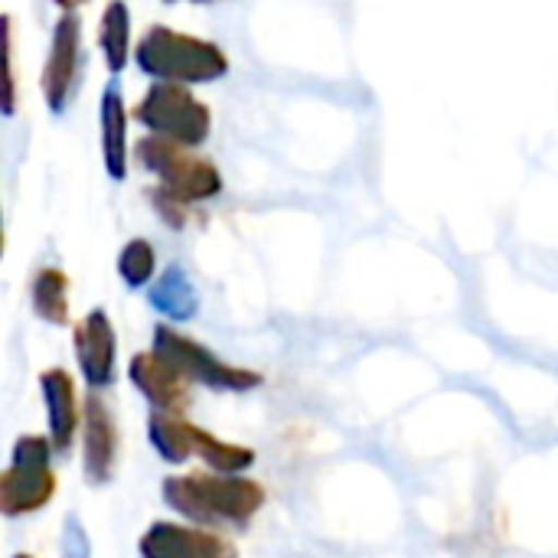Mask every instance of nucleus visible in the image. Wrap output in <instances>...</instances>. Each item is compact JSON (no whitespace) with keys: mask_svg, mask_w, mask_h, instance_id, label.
I'll use <instances>...</instances> for the list:
<instances>
[{"mask_svg":"<svg viewBox=\"0 0 558 558\" xmlns=\"http://www.w3.org/2000/svg\"><path fill=\"white\" fill-rule=\"evenodd\" d=\"M52 441L39 435H23L13 445V464L0 477V510L3 517H26L43 510L56 494V474L49 471Z\"/></svg>","mask_w":558,"mask_h":558,"instance_id":"423d86ee","label":"nucleus"},{"mask_svg":"<svg viewBox=\"0 0 558 558\" xmlns=\"http://www.w3.org/2000/svg\"><path fill=\"white\" fill-rule=\"evenodd\" d=\"M154 268H157V258H154V248H150L144 239L128 242V245L121 248V255H118V275L124 278L128 288H144V284H150Z\"/></svg>","mask_w":558,"mask_h":558,"instance_id":"a211bd4d","label":"nucleus"},{"mask_svg":"<svg viewBox=\"0 0 558 558\" xmlns=\"http://www.w3.org/2000/svg\"><path fill=\"white\" fill-rule=\"evenodd\" d=\"M85 477L88 484L111 481L114 458H118V425L108 412V405L92 392L85 399Z\"/></svg>","mask_w":558,"mask_h":558,"instance_id":"f8f14e48","label":"nucleus"},{"mask_svg":"<svg viewBox=\"0 0 558 558\" xmlns=\"http://www.w3.org/2000/svg\"><path fill=\"white\" fill-rule=\"evenodd\" d=\"M33 311L39 320L65 327L69 324V278L59 268H39L33 278Z\"/></svg>","mask_w":558,"mask_h":558,"instance_id":"f3484780","label":"nucleus"},{"mask_svg":"<svg viewBox=\"0 0 558 558\" xmlns=\"http://www.w3.org/2000/svg\"><path fill=\"white\" fill-rule=\"evenodd\" d=\"M147 435H150L154 451L170 464H183L190 458H199L203 464H209L213 474H229V477H239V471H248L255 464L252 448L219 441L216 435L196 428L183 415L154 412L147 422Z\"/></svg>","mask_w":558,"mask_h":558,"instance_id":"7ed1b4c3","label":"nucleus"},{"mask_svg":"<svg viewBox=\"0 0 558 558\" xmlns=\"http://www.w3.org/2000/svg\"><path fill=\"white\" fill-rule=\"evenodd\" d=\"M114 353H118V343H114L111 317L101 307H95L75 327V356L92 389H108L114 383Z\"/></svg>","mask_w":558,"mask_h":558,"instance_id":"9d476101","label":"nucleus"},{"mask_svg":"<svg viewBox=\"0 0 558 558\" xmlns=\"http://www.w3.org/2000/svg\"><path fill=\"white\" fill-rule=\"evenodd\" d=\"M134 118L144 128H150L154 137H163L183 147L203 144L213 128L209 108L186 85H170V82H157L134 108Z\"/></svg>","mask_w":558,"mask_h":558,"instance_id":"39448f33","label":"nucleus"},{"mask_svg":"<svg viewBox=\"0 0 558 558\" xmlns=\"http://www.w3.org/2000/svg\"><path fill=\"white\" fill-rule=\"evenodd\" d=\"M98 46L105 52V65L111 69V75H118L131 59V13L121 0L105 7L98 23Z\"/></svg>","mask_w":558,"mask_h":558,"instance_id":"dca6fc26","label":"nucleus"},{"mask_svg":"<svg viewBox=\"0 0 558 558\" xmlns=\"http://www.w3.org/2000/svg\"><path fill=\"white\" fill-rule=\"evenodd\" d=\"M144 558H239L235 546L213 530L180 526V523H154L141 536Z\"/></svg>","mask_w":558,"mask_h":558,"instance_id":"1a4fd4ad","label":"nucleus"},{"mask_svg":"<svg viewBox=\"0 0 558 558\" xmlns=\"http://www.w3.org/2000/svg\"><path fill=\"white\" fill-rule=\"evenodd\" d=\"M0 33H3V111L13 114L16 92H13V29H10V16H0Z\"/></svg>","mask_w":558,"mask_h":558,"instance_id":"6ab92c4d","label":"nucleus"},{"mask_svg":"<svg viewBox=\"0 0 558 558\" xmlns=\"http://www.w3.org/2000/svg\"><path fill=\"white\" fill-rule=\"evenodd\" d=\"M137 65L170 85H196V82H216L229 72L226 52L199 36L177 33L163 23L150 26L137 49H134Z\"/></svg>","mask_w":558,"mask_h":558,"instance_id":"f03ea898","label":"nucleus"},{"mask_svg":"<svg viewBox=\"0 0 558 558\" xmlns=\"http://www.w3.org/2000/svg\"><path fill=\"white\" fill-rule=\"evenodd\" d=\"M13 558H33V556H13Z\"/></svg>","mask_w":558,"mask_h":558,"instance_id":"412c9836","label":"nucleus"},{"mask_svg":"<svg viewBox=\"0 0 558 558\" xmlns=\"http://www.w3.org/2000/svg\"><path fill=\"white\" fill-rule=\"evenodd\" d=\"M154 353L163 356L186 383H199V386L222 389V392H248V389L262 386L258 373L219 360L203 343H196L193 337L177 333L173 327H157L154 330Z\"/></svg>","mask_w":558,"mask_h":558,"instance_id":"0eeeda50","label":"nucleus"},{"mask_svg":"<svg viewBox=\"0 0 558 558\" xmlns=\"http://www.w3.org/2000/svg\"><path fill=\"white\" fill-rule=\"evenodd\" d=\"M163 500L173 513L209 526H248V520L265 507V487L248 477L229 474H173L163 481Z\"/></svg>","mask_w":558,"mask_h":558,"instance_id":"f257e3e1","label":"nucleus"},{"mask_svg":"<svg viewBox=\"0 0 558 558\" xmlns=\"http://www.w3.org/2000/svg\"><path fill=\"white\" fill-rule=\"evenodd\" d=\"M39 389L46 399L49 415V441L56 451H69L75 432H78V402H75V383L65 369L52 366L39 373Z\"/></svg>","mask_w":558,"mask_h":558,"instance_id":"ddd939ff","label":"nucleus"},{"mask_svg":"<svg viewBox=\"0 0 558 558\" xmlns=\"http://www.w3.org/2000/svg\"><path fill=\"white\" fill-rule=\"evenodd\" d=\"M101 154H105V170L114 183L128 177V108L121 95V82L111 78L108 88L101 92Z\"/></svg>","mask_w":558,"mask_h":558,"instance_id":"4468645a","label":"nucleus"},{"mask_svg":"<svg viewBox=\"0 0 558 558\" xmlns=\"http://www.w3.org/2000/svg\"><path fill=\"white\" fill-rule=\"evenodd\" d=\"M59 20L52 26V43L49 56L43 65V98L52 114H62L72 101V92L78 85V65H82V20L78 10L62 3Z\"/></svg>","mask_w":558,"mask_h":558,"instance_id":"6e6552de","label":"nucleus"},{"mask_svg":"<svg viewBox=\"0 0 558 558\" xmlns=\"http://www.w3.org/2000/svg\"><path fill=\"white\" fill-rule=\"evenodd\" d=\"M137 157L150 173H157V180H160L157 196H163L170 203H180V206L203 203L222 190V173L216 170V163L193 154L183 144L150 134V137L137 141Z\"/></svg>","mask_w":558,"mask_h":558,"instance_id":"20e7f679","label":"nucleus"},{"mask_svg":"<svg viewBox=\"0 0 558 558\" xmlns=\"http://www.w3.org/2000/svg\"><path fill=\"white\" fill-rule=\"evenodd\" d=\"M62 558H92V543L78 517H65L62 526Z\"/></svg>","mask_w":558,"mask_h":558,"instance_id":"aec40b11","label":"nucleus"},{"mask_svg":"<svg viewBox=\"0 0 558 558\" xmlns=\"http://www.w3.org/2000/svg\"><path fill=\"white\" fill-rule=\"evenodd\" d=\"M150 304L170 320H190L199 311V294L180 265H170L150 288Z\"/></svg>","mask_w":558,"mask_h":558,"instance_id":"2eb2a0df","label":"nucleus"},{"mask_svg":"<svg viewBox=\"0 0 558 558\" xmlns=\"http://www.w3.org/2000/svg\"><path fill=\"white\" fill-rule=\"evenodd\" d=\"M128 376L137 386V392L154 405V412L177 415L190 405V383L154 350L137 353L128 366Z\"/></svg>","mask_w":558,"mask_h":558,"instance_id":"9b49d317","label":"nucleus"}]
</instances>
